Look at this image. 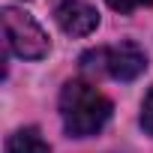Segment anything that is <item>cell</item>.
<instances>
[{
    "mask_svg": "<svg viewBox=\"0 0 153 153\" xmlns=\"http://www.w3.org/2000/svg\"><path fill=\"white\" fill-rule=\"evenodd\" d=\"M60 117L72 138L96 135L111 117V99L90 81H66L60 90Z\"/></svg>",
    "mask_w": 153,
    "mask_h": 153,
    "instance_id": "obj_1",
    "label": "cell"
},
{
    "mask_svg": "<svg viewBox=\"0 0 153 153\" xmlns=\"http://www.w3.org/2000/svg\"><path fill=\"white\" fill-rule=\"evenodd\" d=\"M81 66L90 72H105L117 81H132L147 69V57L135 42H120V45H105V48L87 51L81 57Z\"/></svg>",
    "mask_w": 153,
    "mask_h": 153,
    "instance_id": "obj_2",
    "label": "cell"
},
{
    "mask_svg": "<svg viewBox=\"0 0 153 153\" xmlns=\"http://www.w3.org/2000/svg\"><path fill=\"white\" fill-rule=\"evenodd\" d=\"M3 33H6L9 51L18 54L21 60H42L48 54V36L42 33V27L15 6L3 9Z\"/></svg>",
    "mask_w": 153,
    "mask_h": 153,
    "instance_id": "obj_3",
    "label": "cell"
},
{
    "mask_svg": "<svg viewBox=\"0 0 153 153\" xmlns=\"http://www.w3.org/2000/svg\"><path fill=\"white\" fill-rule=\"evenodd\" d=\"M54 18H57L60 30L69 36H90L99 27L96 9L90 3H84V0H60L54 6Z\"/></svg>",
    "mask_w": 153,
    "mask_h": 153,
    "instance_id": "obj_4",
    "label": "cell"
},
{
    "mask_svg": "<svg viewBox=\"0 0 153 153\" xmlns=\"http://www.w3.org/2000/svg\"><path fill=\"white\" fill-rule=\"evenodd\" d=\"M6 153H51V147L45 144V138L39 135V129H18L9 135L6 141Z\"/></svg>",
    "mask_w": 153,
    "mask_h": 153,
    "instance_id": "obj_5",
    "label": "cell"
},
{
    "mask_svg": "<svg viewBox=\"0 0 153 153\" xmlns=\"http://www.w3.org/2000/svg\"><path fill=\"white\" fill-rule=\"evenodd\" d=\"M141 126H144L147 135H153V87L147 90V96L141 102Z\"/></svg>",
    "mask_w": 153,
    "mask_h": 153,
    "instance_id": "obj_6",
    "label": "cell"
},
{
    "mask_svg": "<svg viewBox=\"0 0 153 153\" xmlns=\"http://www.w3.org/2000/svg\"><path fill=\"white\" fill-rule=\"evenodd\" d=\"M105 3H108L111 9H117V12H132V9H138V6H150L153 0H105Z\"/></svg>",
    "mask_w": 153,
    "mask_h": 153,
    "instance_id": "obj_7",
    "label": "cell"
}]
</instances>
